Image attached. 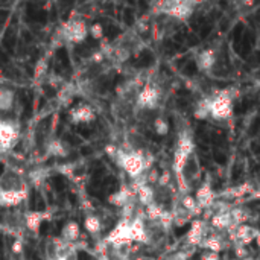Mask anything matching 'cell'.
Segmentation results:
<instances>
[{"instance_id": "9", "label": "cell", "mask_w": 260, "mask_h": 260, "mask_svg": "<svg viewBox=\"0 0 260 260\" xmlns=\"http://www.w3.org/2000/svg\"><path fill=\"white\" fill-rule=\"evenodd\" d=\"M96 119L94 108L87 102H79L69 110V120L75 125L78 123H90Z\"/></svg>"}, {"instance_id": "19", "label": "cell", "mask_w": 260, "mask_h": 260, "mask_svg": "<svg viewBox=\"0 0 260 260\" xmlns=\"http://www.w3.org/2000/svg\"><path fill=\"white\" fill-rule=\"evenodd\" d=\"M233 218H232V213L230 212H219L216 215L212 216V225L216 229V230H225V229H230L233 225Z\"/></svg>"}, {"instance_id": "24", "label": "cell", "mask_w": 260, "mask_h": 260, "mask_svg": "<svg viewBox=\"0 0 260 260\" xmlns=\"http://www.w3.org/2000/svg\"><path fill=\"white\" fill-rule=\"evenodd\" d=\"M75 94H76V85L66 84V85H62V87H61L58 98H59V101H61V104H62V105H69V104L73 101Z\"/></svg>"}, {"instance_id": "18", "label": "cell", "mask_w": 260, "mask_h": 260, "mask_svg": "<svg viewBox=\"0 0 260 260\" xmlns=\"http://www.w3.org/2000/svg\"><path fill=\"white\" fill-rule=\"evenodd\" d=\"M134 193H136L139 203H140L142 206H145V207H148V206H151L152 203H155V189L151 187V186H148V184H143V186L137 187V189L134 190Z\"/></svg>"}, {"instance_id": "1", "label": "cell", "mask_w": 260, "mask_h": 260, "mask_svg": "<svg viewBox=\"0 0 260 260\" xmlns=\"http://www.w3.org/2000/svg\"><path fill=\"white\" fill-rule=\"evenodd\" d=\"M27 197V181L15 168H8L0 175V207H17Z\"/></svg>"}, {"instance_id": "14", "label": "cell", "mask_w": 260, "mask_h": 260, "mask_svg": "<svg viewBox=\"0 0 260 260\" xmlns=\"http://www.w3.org/2000/svg\"><path fill=\"white\" fill-rule=\"evenodd\" d=\"M216 62V53L213 49H204L197 56V67L201 72H210Z\"/></svg>"}, {"instance_id": "30", "label": "cell", "mask_w": 260, "mask_h": 260, "mask_svg": "<svg viewBox=\"0 0 260 260\" xmlns=\"http://www.w3.org/2000/svg\"><path fill=\"white\" fill-rule=\"evenodd\" d=\"M201 260H221V256L218 253H213V251H206L201 256Z\"/></svg>"}, {"instance_id": "22", "label": "cell", "mask_w": 260, "mask_h": 260, "mask_svg": "<svg viewBox=\"0 0 260 260\" xmlns=\"http://www.w3.org/2000/svg\"><path fill=\"white\" fill-rule=\"evenodd\" d=\"M181 207H183L190 216H195V215H198V213L201 212V209H200V206H198L195 197H193V195H189V193H186V195L181 198Z\"/></svg>"}, {"instance_id": "33", "label": "cell", "mask_w": 260, "mask_h": 260, "mask_svg": "<svg viewBox=\"0 0 260 260\" xmlns=\"http://www.w3.org/2000/svg\"><path fill=\"white\" fill-rule=\"evenodd\" d=\"M56 260H70V256H64V257H59V259Z\"/></svg>"}, {"instance_id": "26", "label": "cell", "mask_w": 260, "mask_h": 260, "mask_svg": "<svg viewBox=\"0 0 260 260\" xmlns=\"http://www.w3.org/2000/svg\"><path fill=\"white\" fill-rule=\"evenodd\" d=\"M154 131L158 136H168V133H169V123H168V120L163 119V117H157L154 120Z\"/></svg>"}, {"instance_id": "17", "label": "cell", "mask_w": 260, "mask_h": 260, "mask_svg": "<svg viewBox=\"0 0 260 260\" xmlns=\"http://www.w3.org/2000/svg\"><path fill=\"white\" fill-rule=\"evenodd\" d=\"M206 239V229H204V222L203 221H193L190 232L187 235V241L190 242V245H200L203 244V241Z\"/></svg>"}, {"instance_id": "29", "label": "cell", "mask_w": 260, "mask_h": 260, "mask_svg": "<svg viewBox=\"0 0 260 260\" xmlns=\"http://www.w3.org/2000/svg\"><path fill=\"white\" fill-rule=\"evenodd\" d=\"M47 75V62L44 59H40L35 66V79H43Z\"/></svg>"}, {"instance_id": "23", "label": "cell", "mask_w": 260, "mask_h": 260, "mask_svg": "<svg viewBox=\"0 0 260 260\" xmlns=\"http://www.w3.org/2000/svg\"><path fill=\"white\" fill-rule=\"evenodd\" d=\"M84 227L90 235H99V232L102 229L101 218L98 215H87L84 219Z\"/></svg>"}, {"instance_id": "20", "label": "cell", "mask_w": 260, "mask_h": 260, "mask_svg": "<svg viewBox=\"0 0 260 260\" xmlns=\"http://www.w3.org/2000/svg\"><path fill=\"white\" fill-rule=\"evenodd\" d=\"M14 99H15V93L11 88L0 87V111L2 113H6V111L12 110Z\"/></svg>"}, {"instance_id": "27", "label": "cell", "mask_w": 260, "mask_h": 260, "mask_svg": "<svg viewBox=\"0 0 260 260\" xmlns=\"http://www.w3.org/2000/svg\"><path fill=\"white\" fill-rule=\"evenodd\" d=\"M195 117L197 119H207L210 117V110H209V99L207 101H203L198 108L195 110Z\"/></svg>"}, {"instance_id": "31", "label": "cell", "mask_w": 260, "mask_h": 260, "mask_svg": "<svg viewBox=\"0 0 260 260\" xmlns=\"http://www.w3.org/2000/svg\"><path fill=\"white\" fill-rule=\"evenodd\" d=\"M21 242L20 241H15L14 244H12V253H15V254H20L21 253Z\"/></svg>"}, {"instance_id": "21", "label": "cell", "mask_w": 260, "mask_h": 260, "mask_svg": "<svg viewBox=\"0 0 260 260\" xmlns=\"http://www.w3.org/2000/svg\"><path fill=\"white\" fill-rule=\"evenodd\" d=\"M201 247L206 248L207 251H213V253H218V254H219V253L224 250V241H222L219 236L213 235V236L206 238V239L203 241Z\"/></svg>"}, {"instance_id": "10", "label": "cell", "mask_w": 260, "mask_h": 260, "mask_svg": "<svg viewBox=\"0 0 260 260\" xmlns=\"http://www.w3.org/2000/svg\"><path fill=\"white\" fill-rule=\"evenodd\" d=\"M193 197H195V200H197L201 210L203 209H210L213 206V203H215V193H213L212 184L209 181L203 183L198 187V190H197V193Z\"/></svg>"}, {"instance_id": "7", "label": "cell", "mask_w": 260, "mask_h": 260, "mask_svg": "<svg viewBox=\"0 0 260 260\" xmlns=\"http://www.w3.org/2000/svg\"><path fill=\"white\" fill-rule=\"evenodd\" d=\"M20 136L18 125L12 120L0 119V154L8 152L17 143Z\"/></svg>"}, {"instance_id": "13", "label": "cell", "mask_w": 260, "mask_h": 260, "mask_svg": "<svg viewBox=\"0 0 260 260\" xmlns=\"http://www.w3.org/2000/svg\"><path fill=\"white\" fill-rule=\"evenodd\" d=\"M49 218L50 215L47 212H27L24 215V227L32 233H38L41 224Z\"/></svg>"}, {"instance_id": "32", "label": "cell", "mask_w": 260, "mask_h": 260, "mask_svg": "<svg viewBox=\"0 0 260 260\" xmlns=\"http://www.w3.org/2000/svg\"><path fill=\"white\" fill-rule=\"evenodd\" d=\"M256 245L260 248V230L257 232V236H256Z\"/></svg>"}, {"instance_id": "25", "label": "cell", "mask_w": 260, "mask_h": 260, "mask_svg": "<svg viewBox=\"0 0 260 260\" xmlns=\"http://www.w3.org/2000/svg\"><path fill=\"white\" fill-rule=\"evenodd\" d=\"M46 177H47V174L44 172V169H35V171L29 172L27 181L35 184V186H40V184H43L46 181Z\"/></svg>"}, {"instance_id": "2", "label": "cell", "mask_w": 260, "mask_h": 260, "mask_svg": "<svg viewBox=\"0 0 260 260\" xmlns=\"http://www.w3.org/2000/svg\"><path fill=\"white\" fill-rule=\"evenodd\" d=\"M116 163L133 178H139L140 175H143L146 172V169L149 168V161L146 158V155L140 151H119V155L116 158Z\"/></svg>"}, {"instance_id": "6", "label": "cell", "mask_w": 260, "mask_h": 260, "mask_svg": "<svg viewBox=\"0 0 260 260\" xmlns=\"http://www.w3.org/2000/svg\"><path fill=\"white\" fill-rule=\"evenodd\" d=\"M61 35L67 43H82L88 35V24L82 20H70L61 27Z\"/></svg>"}, {"instance_id": "28", "label": "cell", "mask_w": 260, "mask_h": 260, "mask_svg": "<svg viewBox=\"0 0 260 260\" xmlns=\"http://www.w3.org/2000/svg\"><path fill=\"white\" fill-rule=\"evenodd\" d=\"M88 34L94 40H102L104 38V26L101 23H93L88 26Z\"/></svg>"}, {"instance_id": "16", "label": "cell", "mask_w": 260, "mask_h": 260, "mask_svg": "<svg viewBox=\"0 0 260 260\" xmlns=\"http://www.w3.org/2000/svg\"><path fill=\"white\" fill-rule=\"evenodd\" d=\"M134 197H136V193H133V190L131 189H128V187H122V189H119L117 192H114V193H111L110 197H108V203L111 204V206H114V207H125L131 200H134Z\"/></svg>"}, {"instance_id": "11", "label": "cell", "mask_w": 260, "mask_h": 260, "mask_svg": "<svg viewBox=\"0 0 260 260\" xmlns=\"http://www.w3.org/2000/svg\"><path fill=\"white\" fill-rule=\"evenodd\" d=\"M257 229L248 225V224H244V225H238L236 230L233 232V238H235V242L238 245H242V247H247L250 242L256 241V236H257Z\"/></svg>"}, {"instance_id": "12", "label": "cell", "mask_w": 260, "mask_h": 260, "mask_svg": "<svg viewBox=\"0 0 260 260\" xmlns=\"http://www.w3.org/2000/svg\"><path fill=\"white\" fill-rule=\"evenodd\" d=\"M70 145L61 139H52L46 145V154L49 157H56V158H66L70 155Z\"/></svg>"}, {"instance_id": "15", "label": "cell", "mask_w": 260, "mask_h": 260, "mask_svg": "<svg viewBox=\"0 0 260 260\" xmlns=\"http://www.w3.org/2000/svg\"><path fill=\"white\" fill-rule=\"evenodd\" d=\"M81 238V227L76 221H67L61 230V239L70 245H75V242Z\"/></svg>"}, {"instance_id": "3", "label": "cell", "mask_w": 260, "mask_h": 260, "mask_svg": "<svg viewBox=\"0 0 260 260\" xmlns=\"http://www.w3.org/2000/svg\"><path fill=\"white\" fill-rule=\"evenodd\" d=\"M193 149H195V143L190 139V136H187V134L180 136L177 149L174 154V163H172V171H174L177 180H183V172H184L186 166L189 165Z\"/></svg>"}, {"instance_id": "8", "label": "cell", "mask_w": 260, "mask_h": 260, "mask_svg": "<svg viewBox=\"0 0 260 260\" xmlns=\"http://www.w3.org/2000/svg\"><path fill=\"white\" fill-rule=\"evenodd\" d=\"M160 102V91L155 85L146 84L140 88L136 98V104L142 110H154Z\"/></svg>"}, {"instance_id": "5", "label": "cell", "mask_w": 260, "mask_h": 260, "mask_svg": "<svg viewBox=\"0 0 260 260\" xmlns=\"http://www.w3.org/2000/svg\"><path fill=\"white\" fill-rule=\"evenodd\" d=\"M197 3L193 2H163L158 3V12L166 14L172 18H178V20H184L187 17H190L193 14Z\"/></svg>"}, {"instance_id": "4", "label": "cell", "mask_w": 260, "mask_h": 260, "mask_svg": "<svg viewBox=\"0 0 260 260\" xmlns=\"http://www.w3.org/2000/svg\"><path fill=\"white\" fill-rule=\"evenodd\" d=\"M233 99L232 90H222L212 99H209L210 117L216 120H225L233 114Z\"/></svg>"}]
</instances>
